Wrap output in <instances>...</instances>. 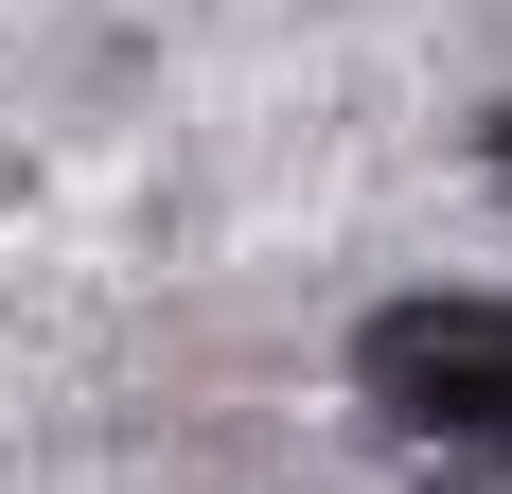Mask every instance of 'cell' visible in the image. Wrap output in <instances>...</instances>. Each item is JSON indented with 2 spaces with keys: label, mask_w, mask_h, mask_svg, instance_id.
I'll return each instance as SVG.
<instances>
[{
  "label": "cell",
  "mask_w": 512,
  "mask_h": 494,
  "mask_svg": "<svg viewBox=\"0 0 512 494\" xmlns=\"http://www.w3.org/2000/svg\"><path fill=\"white\" fill-rule=\"evenodd\" d=\"M354 406L407 477H512V300H389L354 336Z\"/></svg>",
  "instance_id": "1"
},
{
  "label": "cell",
  "mask_w": 512,
  "mask_h": 494,
  "mask_svg": "<svg viewBox=\"0 0 512 494\" xmlns=\"http://www.w3.org/2000/svg\"><path fill=\"white\" fill-rule=\"evenodd\" d=\"M495 177H512V124H495Z\"/></svg>",
  "instance_id": "2"
}]
</instances>
